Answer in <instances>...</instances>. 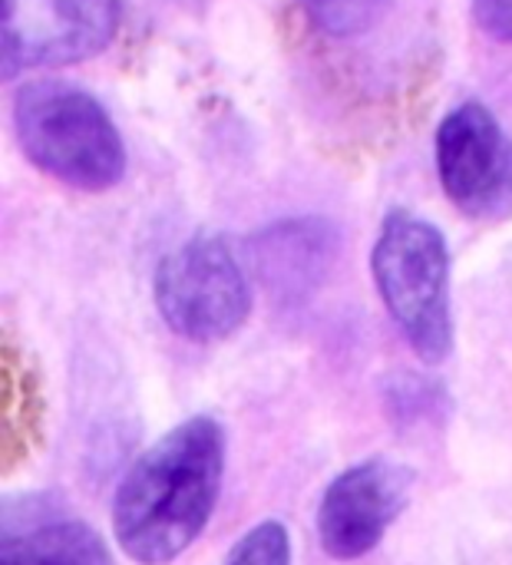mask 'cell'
Returning <instances> with one entry per match:
<instances>
[{
    "label": "cell",
    "mask_w": 512,
    "mask_h": 565,
    "mask_svg": "<svg viewBox=\"0 0 512 565\" xmlns=\"http://www.w3.org/2000/svg\"><path fill=\"white\" fill-rule=\"evenodd\" d=\"M473 23L497 43H512V0H473Z\"/></svg>",
    "instance_id": "14"
},
{
    "label": "cell",
    "mask_w": 512,
    "mask_h": 565,
    "mask_svg": "<svg viewBox=\"0 0 512 565\" xmlns=\"http://www.w3.org/2000/svg\"><path fill=\"white\" fill-rule=\"evenodd\" d=\"M13 136L30 166L79 192H106L126 172V146L109 113L60 79H33L13 93Z\"/></svg>",
    "instance_id": "2"
},
{
    "label": "cell",
    "mask_w": 512,
    "mask_h": 565,
    "mask_svg": "<svg viewBox=\"0 0 512 565\" xmlns=\"http://www.w3.org/2000/svg\"><path fill=\"white\" fill-rule=\"evenodd\" d=\"M414 473L394 460L371 457L338 473L318 503L321 550L338 563L364 559L410 503Z\"/></svg>",
    "instance_id": "7"
},
{
    "label": "cell",
    "mask_w": 512,
    "mask_h": 565,
    "mask_svg": "<svg viewBox=\"0 0 512 565\" xmlns=\"http://www.w3.org/2000/svg\"><path fill=\"white\" fill-rule=\"evenodd\" d=\"M13 414H17V424H13V430L3 434V457L13 450V440H17V454L13 457H23L26 440L36 430V414H40V401H36V391H33V377L7 351L3 354V424L13 420Z\"/></svg>",
    "instance_id": "10"
},
{
    "label": "cell",
    "mask_w": 512,
    "mask_h": 565,
    "mask_svg": "<svg viewBox=\"0 0 512 565\" xmlns=\"http://www.w3.org/2000/svg\"><path fill=\"white\" fill-rule=\"evenodd\" d=\"M119 20V0H0L3 79L99 56Z\"/></svg>",
    "instance_id": "5"
},
{
    "label": "cell",
    "mask_w": 512,
    "mask_h": 565,
    "mask_svg": "<svg viewBox=\"0 0 512 565\" xmlns=\"http://www.w3.org/2000/svg\"><path fill=\"white\" fill-rule=\"evenodd\" d=\"M377 295L410 344V351L440 364L454 354V298H450V248L437 225L394 209L381 222L371 252Z\"/></svg>",
    "instance_id": "3"
},
{
    "label": "cell",
    "mask_w": 512,
    "mask_h": 565,
    "mask_svg": "<svg viewBox=\"0 0 512 565\" xmlns=\"http://www.w3.org/2000/svg\"><path fill=\"white\" fill-rule=\"evenodd\" d=\"M225 565H291V540L278 520L252 526L228 553Z\"/></svg>",
    "instance_id": "13"
},
{
    "label": "cell",
    "mask_w": 512,
    "mask_h": 565,
    "mask_svg": "<svg viewBox=\"0 0 512 565\" xmlns=\"http://www.w3.org/2000/svg\"><path fill=\"white\" fill-rule=\"evenodd\" d=\"M305 17L328 36H351L364 30L384 7V0H298Z\"/></svg>",
    "instance_id": "12"
},
{
    "label": "cell",
    "mask_w": 512,
    "mask_h": 565,
    "mask_svg": "<svg viewBox=\"0 0 512 565\" xmlns=\"http://www.w3.org/2000/svg\"><path fill=\"white\" fill-rule=\"evenodd\" d=\"M152 298L166 328L192 344L225 341L252 315L248 275L215 235H195L172 248L156 268Z\"/></svg>",
    "instance_id": "4"
},
{
    "label": "cell",
    "mask_w": 512,
    "mask_h": 565,
    "mask_svg": "<svg viewBox=\"0 0 512 565\" xmlns=\"http://www.w3.org/2000/svg\"><path fill=\"white\" fill-rule=\"evenodd\" d=\"M0 565H113L106 540L79 520H46L3 533Z\"/></svg>",
    "instance_id": "9"
},
{
    "label": "cell",
    "mask_w": 512,
    "mask_h": 565,
    "mask_svg": "<svg viewBox=\"0 0 512 565\" xmlns=\"http://www.w3.org/2000/svg\"><path fill=\"white\" fill-rule=\"evenodd\" d=\"M252 268L278 305L308 301L338 255V232L324 218H285L248 242Z\"/></svg>",
    "instance_id": "8"
},
{
    "label": "cell",
    "mask_w": 512,
    "mask_h": 565,
    "mask_svg": "<svg viewBox=\"0 0 512 565\" xmlns=\"http://www.w3.org/2000/svg\"><path fill=\"white\" fill-rule=\"evenodd\" d=\"M434 156L447 199L467 218H512V136L483 103H460L440 119Z\"/></svg>",
    "instance_id": "6"
},
{
    "label": "cell",
    "mask_w": 512,
    "mask_h": 565,
    "mask_svg": "<svg viewBox=\"0 0 512 565\" xmlns=\"http://www.w3.org/2000/svg\"><path fill=\"white\" fill-rule=\"evenodd\" d=\"M225 477V430L189 417L162 434L116 487L113 536L139 565L179 559L209 526Z\"/></svg>",
    "instance_id": "1"
},
{
    "label": "cell",
    "mask_w": 512,
    "mask_h": 565,
    "mask_svg": "<svg viewBox=\"0 0 512 565\" xmlns=\"http://www.w3.org/2000/svg\"><path fill=\"white\" fill-rule=\"evenodd\" d=\"M447 404H450L447 391L434 377H410V374H404V377H394L387 384V411L401 424L437 420Z\"/></svg>",
    "instance_id": "11"
}]
</instances>
